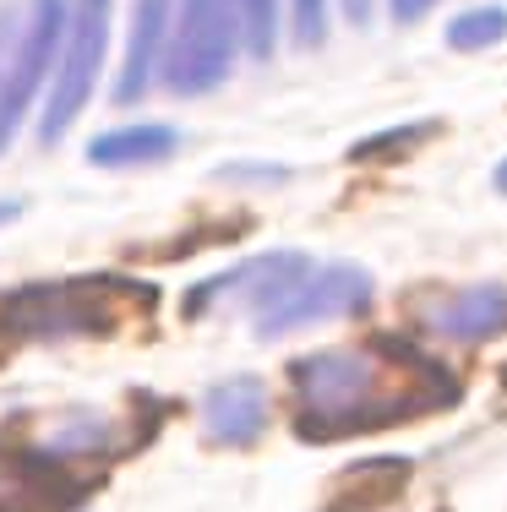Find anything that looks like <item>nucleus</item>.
Here are the masks:
<instances>
[{"instance_id":"20e7f679","label":"nucleus","mask_w":507,"mask_h":512,"mask_svg":"<svg viewBox=\"0 0 507 512\" xmlns=\"http://www.w3.org/2000/svg\"><path fill=\"white\" fill-rule=\"evenodd\" d=\"M240 50V0H180V28L169 44V88L208 93L219 88Z\"/></svg>"},{"instance_id":"6e6552de","label":"nucleus","mask_w":507,"mask_h":512,"mask_svg":"<svg viewBox=\"0 0 507 512\" xmlns=\"http://www.w3.org/2000/svg\"><path fill=\"white\" fill-rule=\"evenodd\" d=\"M431 327L458 344H486L507 333V284H475L464 295H448L442 306H431Z\"/></svg>"},{"instance_id":"7ed1b4c3","label":"nucleus","mask_w":507,"mask_h":512,"mask_svg":"<svg viewBox=\"0 0 507 512\" xmlns=\"http://www.w3.org/2000/svg\"><path fill=\"white\" fill-rule=\"evenodd\" d=\"M104 425H82L55 442L0 436V512H71L104 480Z\"/></svg>"},{"instance_id":"0eeeda50","label":"nucleus","mask_w":507,"mask_h":512,"mask_svg":"<svg viewBox=\"0 0 507 512\" xmlns=\"http://www.w3.org/2000/svg\"><path fill=\"white\" fill-rule=\"evenodd\" d=\"M202 420H208V436L224 447H251L268 425V393H262L257 376H240V382H224L208 393L202 404Z\"/></svg>"},{"instance_id":"f3484780","label":"nucleus","mask_w":507,"mask_h":512,"mask_svg":"<svg viewBox=\"0 0 507 512\" xmlns=\"http://www.w3.org/2000/svg\"><path fill=\"white\" fill-rule=\"evenodd\" d=\"M497 191H507V164L497 169Z\"/></svg>"},{"instance_id":"9d476101","label":"nucleus","mask_w":507,"mask_h":512,"mask_svg":"<svg viewBox=\"0 0 507 512\" xmlns=\"http://www.w3.org/2000/svg\"><path fill=\"white\" fill-rule=\"evenodd\" d=\"M180 148V137L169 126H120V131H104L93 137L88 158L104 169H137V164H159Z\"/></svg>"},{"instance_id":"f8f14e48","label":"nucleus","mask_w":507,"mask_h":512,"mask_svg":"<svg viewBox=\"0 0 507 512\" xmlns=\"http://www.w3.org/2000/svg\"><path fill=\"white\" fill-rule=\"evenodd\" d=\"M240 28H246L251 55L268 60L273 39H279V0H240Z\"/></svg>"},{"instance_id":"f257e3e1","label":"nucleus","mask_w":507,"mask_h":512,"mask_svg":"<svg viewBox=\"0 0 507 512\" xmlns=\"http://www.w3.org/2000/svg\"><path fill=\"white\" fill-rule=\"evenodd\" d=\"M300 442H349L442 414L464 398V382L437 355L404 338H371L349 349H317L289 365Z\"/></svg>"},{"instance_id":"4468645a","label":"nucleus","mask_w":507,"mask_h":512,"mask_svg":"<svg viewBox=\"0 0 507 512\" xmlns=\"http://www.w3.org/2000/svg\"><path fill=\"white\" fill-rule=\"evenodd\" d=\"M431 6H437V0H393V17L398 22H415V17H426Z\"/></svg>"},{"instance_id":"ddd939ff","label":"nucleus","mask_w":507,"mask_h":512,"mask_svg":"<svg viewBox=\"0 0 507 512\" xmlns=\"http://www.w3.org/2000/svg\"><path fill=\"white\" fill-rule=\"evenodd\" d=\"M289 17H295L300 44H322V33H328V0H289Z\"/></svg>"},{"instance_id":"1a4fd4ad","label":"nucleus","mask_w":507,"mask_h":512,"mask_svg":"<svg viewBox=\"0 0 507 512\" xmlns=\"http://www.w3.org/2000/svg\"><path fill=\"white\" fill-rule=\"evenodd\" d=\"M164 22H169V0H137V22H131V44H126V66H120V104H137L148 93L153 71H159V44H164Z\"/></svg>"},{"instance_id":"2eb2a0df","label":"nucleus","mask_w":507,"mask_h":512,"mask_svg":"<svg viewBox=\"0 0 507 512\" xmlns=\"http://www.w3.org/2000/svg\"><path fill=\"white\" fill-rule=\"evenodd\" d=\"M344 17L349 22H366L371 17V0H344Z\"/></svg>"},{"instance_id":"a211bd4d","label":"nucleus","mask_w":507,"mask_h":512,"mask_svg":"<svg viewBox=\"0 0 507 512\" xmlns=\"http://www.w3.org/2000/svg\"><path fill=\"white\" fill-rule=\"evenodd\" d=\"M502 387H507V365H502Z\"/></svg>"},{"instance_id":"423d86ee","label":"nucleus","mask_w":507,"mask_h":512,"mask_svg":"<svg viewBox=\"0 0 507 512\" xmlns=\"http://www.w3.org/2000/svg\"><path fill=\"white\" fill-rule=\"evenodd\" d=\"M66 0H33V17H28V33L17 39V50H11L6 71H0V153H6V142L17 137L22 115H28L33 93L44 88V77H50V60L60 55V44H66Z\"/></svg>"},{"instance_id":"39448f33","label":"nucleus","mask_w":507,"mask_h":512,"mask_svg":"<svg viewBox=\"0 0 507 512\" xmlns=\"http://www.w3.org/2000/svg\"><path fill=\"white\" fill-rule=\"evenodd\" d=\"M104 44H110V0H77L66 44H60L50 104H44V142H60L66 126L82 115L93 82H99V66H104Z\"/></svg>"},{"instance_id":"dca6fc26","label":"nucleus","mask_w":507,"mask_h":512,"mask_svg":"<svg viewBox=\"0 0 507 512\" xmlns=\"http://www.w3.org/2000/svg\"><path fill=\"white\" fill-rule=\"evenodd\" d=\"M6 218H17V202H0V224H6Z\"/></svg>"},{"instance_id":"f03ea898","label":"nucleus","mask_w":507,"mask_h":512,"mask_svg":"<svg viewBox=\"0 0 507 512\" xmlns=\"http://www.w3.org/2000/svg\"><path fill=\"white\" fill-rule=\"evenodd\" d=\"M153 311V289L131 278H66V284H33L0 300V333L17 344H50V338H99L115 333L126 316Z\"/></svg>"},{"instance_id":"9b49d317","label":"nucleus","mask_w":507,"mask_h":512,"mask_svg":"<svg viewBox=\"0 0 507 512\" xmlns=\"http://www.w3.org/2000/svg\"><path fill=\"white\" fill-rule=\"evenodd\" d=\"M502 39H507V6H469L448 28L453 50H491V44H502Z\"/></svg>"}]
</instances>
